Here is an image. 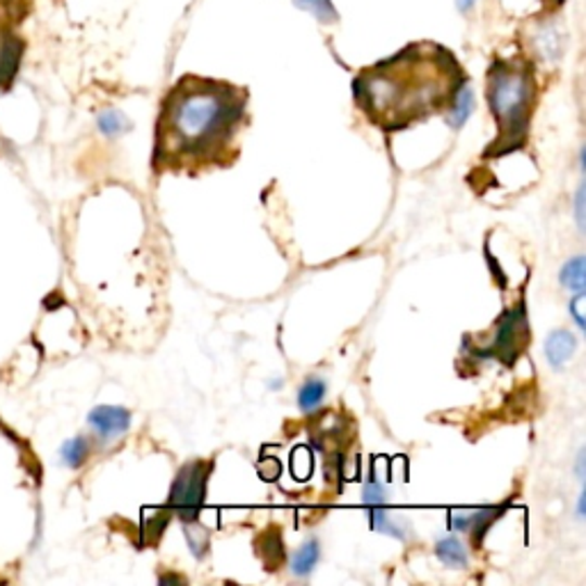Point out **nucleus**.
I'll return each instance as SVG.
<instances>
[{
	"mask_svg": "<svg viewBox=\"0 0 586 586\" xmlns=\"http://www.w3.org/2000/svg\"><path fill=\"white\" fill-rule=\"evenodd\" d=\"M527 344H530L527 311L525 305L520 303L497 321L493 344L488 346V351H481L479 355H484V358H497L505 365H513Z\"/></svg>",
	"mask_w": 586,
	"mask_h": 586,
	"instance_id": "39448f33",
	"label": "nucleus"
},
{
	"mask_svg": "<svg viewBox=\"0 0 586 586\" xmlns=\"http://www.w3.org/2000/svg\"><path fill=\"white\" fill-rule=\"evenodd\" d=\"M509 505H501V507H484V509H474L472 511V518H470V534H472V543L479 548L481 543H484L488 530L493 522L507 511Z\"/></svg>",
	"mask_w": 586,
	"mask_h": 586,
	"instance_id": "9d476101",
	"label": "nucleus"
},
{
	"mask_svg": "<svg viewBox=\"0 0 586 586\" xmlns=\"http://www.w3.org/2000/svg\"><path fill=\"white\" fill-rule=\"evenodd\" d=\"M326 383L319 381V379H309L301 392H298V406L303 412H314V410H319V406L323 404L326 399Z\"/></svg>",
	"mask_w": 586,
	"mask_h": 586,
	"instance_id": "4468645a",
	"label": "nucleus"
},
{
	"mask_svg": "<svg viewBox=\"0 0 586 586\" xmlns=\"http://www.w3.org/2000/svg\"><path fill=\"white\" fill-rule=\"evenodd\" d=\"M293 3H296L301 10L314 14L319 21H326V24H328V21L337 18V12H334L332 0H293Z\"/></svg>",
	"mask_w": 586,
	"mask_h": 586,
	"instance_id": "6ab92c4d",
	"label": "nucleus"
},
{
	"mask_svg": "<svg viewBox=\"0 0 586 586\" xmlns=\"http://www.w3.org/2000/svg\"><path fill=\"white\" fill-rule=\"evenodd\" d=\"M88 454H90V443H88L86 437H80V435L67 440V443L62 445V449H60L62 463H65L72 470H76V468H80L82 463H86Z\"/></svg>",
	"mask_w": 586,
	"mask_h": 586,
	"instance_id": "ddd939ff",
	"label": "nucleus"
},
{
	"mask_svg": "<svg viewBox=\"0 0 586 586\" xmlns=\"http://www.w3.org/2000/svg\"><path fill=\"white\" fill-rule=\"evenodd\" d=\"M575 351H577V340L569 330H555L546 340V358L552 369H561L563 365H566L575 355Z\"/></svg>",
	"mask_w": 586,
	"mask_h": 586,
	"instance_id": "0eeeda50",
	"label": "nucleus"
},
{
	"mask_svg": "<svg viewBox=\"0 0 586 586\" xmlns=\"http://www.w3.org/2000/svg\"><path fill=\"white\" fill-rule=\"evenodd\" d=\"M212 472H214L212 460L202 458L191 460V463H186L177 472L170 488V497H167V509H170V513H177L181 522H193L200 518Z\"/></svg>",
	"mask_w": 586,
	"mask_h": 586,
	"instance_id": "20e7f679",
	"label": "nucleus"
},
{
	"mask_svg": "<svg viewBox=\"0 0 586 586\" xmlns=\"http://www.w3.org/2000/svg\"><path fill=\"white\" fill-rule=\"evenodd\" d=\"M488 103L497 122L499 136L491 142L486 156H505L527 142L534 76L530 67L515 62H497L488 74Z\"/></svg>",
	"mask_w": 586,
	"mask_h": 586,
	"instance_id": "7ed1b4c3",
	"label": "nucleus"
},
{
	"mask_svg": "<svg viewBox=\"0 0 586 586\" xmlns=\"http://www.w3.org/2000/svg\"><path fill=\"white\" fill-rule=\"evenodd\" d=\"M88 424L97 431L99 437L113 440L127 433L131 426V412L117 406H99L88 415Z\"/></svg>",
	"mask_w": 586,
	"mask_h": 586,
	"instance_id": "423d86ee",
	"label": "nucleus"
},
{
	"mask_svg": "<svg viewBox=\"0 0 586 586\" xmlns=\"http://www.w3.org/2000/svg\"><path fill=\"white\" fill-rule=\"evenodd\" d=\"M99 124V131L103 136H109V138H115V136H122L124 131H129L131 129V122L127 119V115L119 113V111H103L97 119Z\"/></svg>",
	"mask_w": 586,
	"mask_h": 586,
	"instance_id": "f3484780",
	"label": "nucleus"
},
{
	"mask_svg": "<svg viewBox=\"0 0 586 586\" xmlns=\"http://www.w3.org/2000/svg\"><path fill=\"white\" fill-rule=\"evenodd\" d=\"M575 212H577V225H579V229H584V186H579V191H577Z\"/></svg>",
	"mask_w": 586,
	"mask_h": 586,
	"instance_id": "4be33fe9",
	"label": "nucleus"
},
{
	"mask_svg": "<svg viewBox=\"0 0 586 586\" xmlns=\"http://www.w3.org/2000/svg\"><path fill=\"white\" fill-rule=\"evenodd\" d=\"M257 555L266 566H280V561L284 557V546L278 530H268V534H264L257 540Z\"/></svg>",
	"mask_w": 586,
	"mask_h": 586,
	"instance_id": "f8f14e48",
	"label": "nucleus"
},
{
	"mask_svg": "<svg viewBox=\"0 0 586 586\" xmlns=\"http://www.w3.org/2000/svg\"><path fill=\"white\" fill-rule=\"evenodd\" d=\"M561 284L569 286L573 291H584L586 286V266H584V257L577 255L571 262L563 264L561 276H559Z\"/></svg>",
	"mask_w": 586,
	"mask_h": 586,
	"instance_id": "dca6fc26",
	"label": "nucleus"
},
{
	"mask_svg": "<svg viewBox=\"0 0 586 586\" xmlns=\"http://www.w3.org/2000/svg\"><path fill=\"white\" fill-rule=\"evenodd\" d=\"M577 518H579V520L584 518V493L579 495V505H577Z\"/></svg>",
	"mask_w": 586,
	"mask_h": 586,
	"instance_id": "393cba45",
	"label": "nucleus"
},
{
	"mask_svg": "<svg viewBox=\"0 0 586 586\" xmlns=\"http://www.w3.org/2000/svg\"><path fill=\"white\" fill-rule=\"evenodd\" d=\"M183 536L188 548H191L195 559H204L208 552V532L200 525L198 520L193 522H183Z\"/></svg>",
	"mask_w": 586,
	"mask_h": 586,
	"instance_id": "2eb2a0df",
	"label": "nucleus"
},
{
	"mask_svg": "<svg viewBox=\"0 0 586 586\" xmlns=\"http://www.w3.org/2000/svg\"><path fill=\"white\" fill-rule=\"evenodd\" d=\"M460 86V67L449 55L408 49L355 80V99L383 131H402L449 109Z\"/></svg>",
	"mask_w": 586,
	"mask_h": 586,
	"instance_id": "f03ea898",
	"label": "nucleus"
},
{
	"mask_svg": "<svg viewBox=\"0 0 586 586\" xmlns=\"http://www.w3.org/2000/svg\"><path fill=\"white\" fill-rule=\"evenodd\" d=\"M584 298H586V293H584V291H577V296L571 301V317L575 319V323H577L579 330L586 328V323H584V319H582V311H579V305L584 303Z\"/></svg>",
	"mask_w": 586,
	"mask_h": 586,
	"instance_id": "412c9836",
	"label": "nucleus"
},
{
	"mask_svg": "<svg viewBox=\"0 0 586 586\" xmlns=\"http://www.w3.org/2000/svg\"><path fill=\"white\" fill-rule=\"evenodd\" d=\"M245 97L216 80L188 78L163 101L156 127L154 170H200L218 165L232 146Z\"/></svg>",
	"mask_w": 586,
	"mask_h": 586,
	"instance_id": "f257e3e1",
	"label": "nucleus"
},
{
	"mask_svg": "<svg viewBox=\"0 0 586 586\" xmlns=\"http://www.w3.org/2000/svg\"><path fill=\"white\" fill-rule=\"evenodd\" d=\"M474 111V94L470 90V86H460L449 103V111H447V122H449V127L451 129H460L463 127V124L470 119Z\"/></svg>",
	"mask_w": 586,
	"mask_h": 586,
	"instance_id": "6e6552de",
	"label": "nucleus"
},
{
	"mask_svg": "<svg viewBox=\"0 0 586 586\" xmlns=\"http://www.w3.org/2000/svg\"><path fill=\"white\" fill-rule=\"evenodd\" d=\"M321 557V548H319V540L317 538H309L305 546L293 555L291 559V573L298 575V577H305L314 571V566H317V561Z\"/></svg>",
	"mask_w": 586,
	"mask_h": 586,
	"instance_id": "9b49d317",
	"label": "nucleus"
},
{
	"mask_svg": "<svg viewBox=\"0 0 586 586\" xmlns=\"http://www.w3.org/2000/svg\"><path fill=\"white\" fill-rule=\"evenodd\" d=\"M470 518H472V511L451 513L449 515V525H451L454 532H468L470 530Z\"/></svg>",
	"mask_w": 586,
	"mask_h": 586,
	"instance_id": "aec40b11",
	"label": "nucleus"
},
{
	"mask_svg": "<svg viewBox=\"0 0 586 586\" xmlns=\"http://www.w3.org/2000/svg\"><path fill=\"white\" fill-rule=\"evenodd\" d=\"M435 555L449 569H468V563H470V557H468L466 546L458 538H454V536H447L443 540H437Z\"/></svg>",
	"mask_w": 586,
	"mask_h": 586,
	"instance_id": "1a4fd4ad",
	"label": "nucleus"
},
{
	"mask_svg": "<svg viewBox=\"0 0 586 586\" xmlns=\"http://www.w3.org/2000/svg\"><path fill=\"white\" fill-rule=\"evenodd\" d=\"M584 456H586V451L582 449L577 456V479H584Z\"/></svg>",
	"mask_w": 586,
	"mask_h": 586,
	"instance_id": "b1692460",
	"label": "nucleus"
},
{
	"mask_svg": "<svg viewBox=\"0 0 586 586\" xmlns=\"http://www.w3.org/2000/svg\"><path fill=\"white\" fill-rule=\"evenodd\" d=\"M362 501H365V507L369 511L383 509L387 505V491H385V486L381 484V481H375V479L367 481L365 491H362Z\"/></svg>",
	"mask_w": 586,
	"mask_h": 586,
	"instance_id": "a211bd4d",
	"label": "nucleus"
},
{
	"mask_svg": "<svg viewBox=\"0 0 586 586\" xmlns=\"http://www.w3.org/2000/svg\"><path fill=\"white\" fill-rule=\"evenodd\" d=\"M456 5L460 12H470L476 5V0H456Z\"/></svg>",
	"mask_w": 586,
	"mask_h": 586,
	"instance_id": "5701e85b",
	"label": "nucleus"
}]
</instances>
